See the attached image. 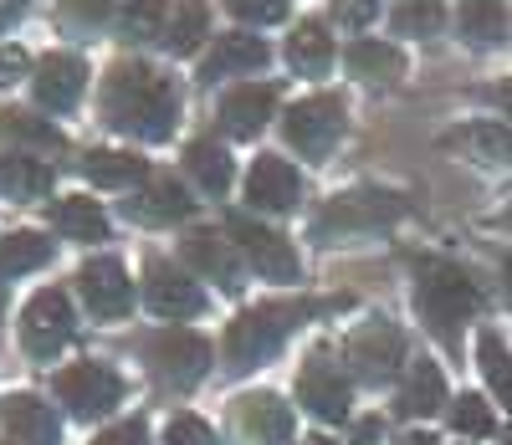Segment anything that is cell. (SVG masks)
<instances>
[{
    "mask_svg": "<svg viewBox=\"0 0 512 445\" xmlns=\"http://www.w3.org/2000/svg\"><path fill=\"white\" fill-rule=\"evenodd\" d=\"M297 399H303L318 420H349V379L338 374L323 353L303 369V379H297Z\"/></svg>",
    "mask_w": 512,
    "mask_h": 445,
    "instance_id": "9a60e30c",
    "label": "cell"
},
{
    "mask_svg": "<svg viewBox=\"0 0 512 445\" xmlns=\"http://www.w3.org/2000/svg\"><path fill=\"white\" fill-rule=\"evenodd\" d=\"M26 67H31V57H26L21 47H0V87L21 82V77H26Z\"/></svg>",
    "mask_w": 512,
    "mask_h": 445,
    "instance_id": "b9f144b4",
    "label": "cell"
},
{
    "mask_svg": "<svg viewBox=\"0 0 512 445\" xmlns=\"http://www.w3.org/2000/svg\"><path fill=\"white\" fill-rule=\"evenodd\" d=\"M400 445H436V435H420L415 430V435H400Z\"/></svg>",
    "mask_w": 512,
    "mask_h": 445,
    "instance_id": "bcb514c9",
    "label": "cell"
},
{
    "mask_svg": "<svg viewBox=\"0 0 512 445\" xmlns=\"http://www.w3.org/2000/svg\"><path fill=\"white\" fill-rule=\"evenodd\" d=\"M52 256V241L36 236V231H16L11 241H0V277H21V272H36L41 261Z\"/></svg>",
    "mask_w": 512,
    "mask_h": 445,
    "instance_id": "1f68e13d",
    "label": "cell"
},
{
    "mask_svg": "<svg viewBox=\"0 0 512 445\" xmlns=\"http://www.w3.org/2000/svg\"><path fill=\"white\" fill-rule=\"evenodd\" d=\"M103 16H108V0H67V6H62L67 26H98Z\"/></svg>",
    "mask_w": 512,
    "mask_h": 445,
    "instance_id": "60d3db41",
    "label": "cell"
},
{
    "mask_svg": "<svg viewBox=\"0 0 512 445\" xmlns=\"http://www.w3.org/2000/svg\"><path fill=\"white\" fill-rule=\"evenodd\" d=\"M0 139L6 144H26V149H41V154H57L67 139L47 123V118H31V113H0Z\"/></svg>",
    "mask_w": 512,
    "mask_h": 445,
    "instance_id": "f546056e",
    "label": "cell"
},
{
    "mask_svg": "<svg viewBox=\"0 0 512 445\" xmlns=\"http://www.w3.org/2000/svg\"><path fill=\"white\" fill-rule=\"evenodd\" d=\"M241 430L256 445H282V440H292V410L277 394H251V399H241Z\"/></svg>",
    "mask_w": 512,
    "mask_h": 445,
    "instance_id": "ffe728a7",
    "label": "cell"
},
{
    "mask_svg": "<svg viewBox=\"0 0 512 445\" xmlns=\"http://www.w3.org/2000/svg\"><path fill=\"white\" fill-rule=\"evenodd\" d=\"M231 11L241 21H256V26H272L287 16V0H231Z\"/></svg>",
    "mask_w": 512,
    "mask_h": 445,
    "instance_id": "f35d334b",
    "label": "cell"
},
{
    "mask_svg": "<svg viewBox=\"0 0 512 445\" xmlns=\"http://www.w3.org/2000/svg\"><path fill=\"white\" fill-rule=\"evenodd\" d=\"M123 215L128 220H144V226H169V220H185L190 215V195L175 180H154L134 200H123Z\"/></svg>",
    "mask_w": 512,
    "mask_h": 445,
    "instance_id": "d6986e66",
    "label": "cell"
},
{
    "mask_svg": "<svg viewBox=\"0 0 512 445\" xmlns=\"http://www.w3.org/2000/svg\"><path fill=\"white\" fill-rule=\"evenodd\" d=\"M446 405V379H441V369L436 364H410V374H405V389H400V415H436Z\"/></svg>",
    "mask_w": 512,
    "mask_h": 445,
    "instance_id": "603a6c76",
    "label": "cell"
},
{
    "mask_svg": "<svg viewBox=\"0 0 512 445\" xmlns=\"http://www.w3.org/2000/svg\"><path fill=\"white\" fill-rule=\"evenodd\" d=\"M149 364L164 384H175V389H190L205 379L210 369V343L200 333H185V328H169L159 338H149Z\"/></svg>",
    "mask_w": 512,
    "mask_h": 445,
    "instance_id": "277c9868",
    "label": "cell"
},
{
    "mask_svg": "<svg viewBox=\"0 0 512 445\" xmlns=\"http://www.w3.org/2000/svg\"><path fill=\"white\" fill-rule=\"evenodd\" d=\"M502 445H512V430H507V435H502Z\"/></svg>",
    "mask_w": 512,
    "mask_h": 445,
    "instance_id": "816d5d0a",
    "label": "cell"
},
{
    "mask_svg": "<svg viewBox=\"0 0 512 445\" xmlns=\"http://www.w3.org/2000/svg\"><path fill=\"white\" fill-rule=\"evenodd\" d=\"M47 190H52V169L47 164H36L26 154H0V195L36 200V195H47Z\"/></svg>",
    "mask_w": 512,
    "mask_h": 445,
    "instance_id": "cb8c5ba5",
    "label": "cell"
},
{
    "mask_svg": "<svg viewBox=\"0 0 512 445\" xmlns=\"http://www.w3.org/2000/svg\"><path fill=\"white\" fill-rule=\"evenodd\" d=\"M205 26H210L205 0H180V6H175V16H169V26H164V47L175 52V57H190V52H200Z\"/></svg>",
    "mask_w": 512,
    "mask_h": 445,
    "instance_id": "4316f807",
    "label": "cell"
},
{
    "mask_svg": "<svg viewBox=\"0 0 512 445\" xmlns=\"http://www.w3.org/2000/svg\"><path fill=\"white\" fill-rule=\"evenodd\" d=\"M103 108H108V123L134 133V139H169L180 123V93L175 82L149 72L144 62H118L108 72V93H103Z\"/></svg>",
    "mask_w": 512,
    "mask_h": 445,
    "instance_id": "6da1fadb",
    "label": "cell"
},
{
    "mask_svg": "<svg viewBox=\"0 0 512 445\" xmlns=\"http://www.w3.org/2000/svg\"><path fill=\"white\" fill-rule=\"evenodd\" d=\"M497 103H502V108H512V82H507V87H497Z\"/></svg>",
    "mask_w": 512,
    "mask_h": 445,
    "instance_id": "7dc6e473",
    "label": "cell"
},
{
    "mask_svg": "<svg viewBox=\"0 0 512 445\" xmlns=\"http://www.w3.org/2000/svg\"><path fill=\"white\" fill-rule=\"evenodd\" d=\"M297 313H303V307H251V313H241L226 333V364L236 374H246L262 359H272V353L282 348V338L292 333Z\"/></svg>",
    "mask_w": 512,
    "mask_h": 445,
    "instance_id": "3957f363",
    "label": "cell"
},
{
    "mask_svg": "<svg viewBox=\"0 0 512 445\" xmlns=\"http://www.w3.org/2000/svg\"><path fill=\"white\" fill-rule=\"evenodd\" d=\"M405 210L400 195H384V190H354V195H338L323 215H318V236L333 231H374V226H390V220Z\"/></svg>",
    "mask_w": 512,
    "mask_h": 445,
    "instance_id": "8992f818",
    "label": "cell"
},
{
    "mask_svg": "<svg viewBox=\"0 0 512 445\" xmlns=\"http://www.w3.org/2000/svg\"><path fill=\"white\" fill-rule=\"evenodd\" d=\"M185 261L195 266V272L216 277L226 292H236V287H241V266H236L231 246H226V241H216L210 231H190V236H185Z\"/></svg>",
    "mask_w": 512,
    "mask_h": 445,
    "instance_id": "44dd1931",
    "label": "cell"
},
{
    "mask_svg": "<svg viewBox=\"0 0 512 445\" xmlns=\"http://www.w3.org/2000/svg\"><path fill=\"white\" fill-rule=\"evenodd\" d=\"M82 82H88V67H82V57L57 52V57H47V62L36 67L31 93H36V103H41V108L67 113V108H77V98H82Z\"/></svg>",
    "mask_w": 512,
    "mask_h": 445,
    "instance_id": "4fadbf2b",
    "label": "cell"
},
{
    "mask_svg": "<svg viewBox=\"0 0 512 445\" xmlns=\"http://www.w3.org/2000/svg\"><path fill=\"white\" fill-rule=\"evenodd\" d=\"M77 282H82V297H88V307L98 318H123L128 307H134V282H128L123 261H113V256L88 261L77 272Z\"/></svg>",
    "mask_w": 512,
    "mask_h": 445,
    "instance_id": "8fae6325",
    "label": "cell"
},
{
    "mask_svg": "<svg viewBox=\"0 0 512 445\" xmlns=\"http://www.w3.org/2000/svg\"><path fill=\"white\" fill-rule=\"evenodd\" d=\"M400 359H405V338H400V328L395 323H364L354 338H349V364L359 369V379H390L395 369H400Z\"/></svg>",
    "mask_w": 512,
    "mask_h": 445,
    "instance_id": "30bf717a",
    "label": "cell"
},
{
    "mask_svg": "<svg viewBox=\"0 0 512 445\" xmlns=\"http://www.w3.org/2000/svg\"><path fill=\"white\" fill-rule=\"evenodd\" d=\"M149 435H144V420H128V425H113L108 435H98L93 445H144Z\"/></svg>",
    "mask_w": 512,
    "mask_h": 445,
    "instance_id": "7bdbcfd3",
    "label": "cell"
},
{
    "mask_svg": "<svg viewBox=\"0 0 512 445\" xmlns=\"http://www.w3.org/2000/svg\"><path fill=\"white\" fill-rule=\"evenodd\" d=\"M287 62L303 72V77H323L328 62H333V41H328V31H323L318 21H303V26L292 31V41H287Z\"/></svg>",
    "mask_w": 512,
    "mask_h": 445,
    "instance_id": "d4e9b609",
    "label": "cell"
},
{
    "mask_svg": "<svg viewBox=\"0 0 512 445\" xmlns=\"http://www.w3.org/2000/svg\"><path fill=\"white\" fill-rule=\"evenodd\" d=\"M82 174H88L93 185H103V190H118V185H128V180H139V174H144V159L118 154V149H98V154H88Z\"/></svg>",
    "mask_w": 512,
    "mask_h": 445,
    "instance_id": "d6a6232c",
    "label": "cell"
},
{
    "mask_svg": "<svg viewBox=\"0 0 512 445\" xmlns=\"http://www.w3.org/2000/svg\"><path fill=\"white\" fill-rule=\"evenodd\" d=\"M118 394H123V384H118V374L103 369V364H77V369H67V374L57 379V399H62L77 420L108 415V410L118 405Z\"/></svg>",
    "mask_w": 512,
    "mask_h": 445,
    "instance_id": "ba28073f",
    "label": "cell"
},
{
    "mask_svg": "<svg viewBox=\"0 0 512 445\" xmlns=\"http://www.w3.org/2000/svg\"><path fill=\"white\" fill-rule=\"evenodd\" d=\"M164 26H169L164 0H134V6L123 11V36L128 41H149V36L164 41Z\"/></svg>",
    "mask_w": 512,
    "mask_h": 445,
    "instance_id": "d590c367",
    "label": "cell"
},
{
    "mask_svg": "<svg viewBox=\"0 0 512 445\" xmlns=\"http://www.w3.org/2000/svg\"><path fill=\"white\" fill-rule=\"evenodd\" d=\"M267 41L262 36H246V31H231V36H221L216 41V52L205 57V67H200V77H231V72H256V67H267Z\"/></svg>",
    "mask_w": 512,
    "mask_h": 445,
    "instance_id": "ac0fdd59",
    "label": "cell"
},
{
    "mask_svg": "<svg viewBox=\"0 0 512 445\" xmlns=\"http://www.w3.org/2000/svg\"><path fill=\"white\" fill-rule=\"evenodd\" d=\"M374 11H379V0H333V16H338V26H369L374 21Z\"/></svg>",
    "mask_w": 512,
    "mask_h": 445,
    "instance_id": "ab89813d",
    "label": "cell"
},
{
    "mask_svg": "<svg viewBox=\"0 0 512 445\" xmlns=\"http://www.w3.org/2000/svg\"><path fill=\"white\" fill-rule=\"evenodd\" d=\"M21 11H26V0H0V31H6Z\"/></svg>",
    "mask_w": 512,
    "mask_h": 445,
    "instance_id": "f6af8a7d",
    "label": "cell"
},
{
    "mask_svg": "<svg viewBox=\"0 0 512 445\" xmlns=\"http://www.w3.org/2000/svg\"><path fill=\"white\" fill-rule=\"evenodd\" d=\"M451 425L461 435H492V410H487V399L482 394H461L456 405H451Z\"/></svg>",
    "mask_w": 512,
    "mask_h": 445,
    "instance_id": "8d00e7d4",
    "label": "cell"
},
{
    "mask_svg": "<svg viewBox=\"0 0 512 445\" xmlns=\"http://www.w3.org/2000/svg\"><path fill=\"white\" fill-rule=\"evenodd\" d=\"M446 144L451 149H466L477 164H507L512 159V128L507 123H466V128L451 133Z\"/></svg>",
    "mask_w": 512,
    "mask_h": 445,
    "instance_id": "7402d4cb",
    "label": "cell"
},
{
    "mask_svg": "<svg viewBox=\"0 0 512 445\" xmlns=\"http://www.w3.org/2000/svg\"><path fill=\"white\" fill-rule=\"evenodd\" d=\"M246 200H251L256 210L282 215V210H292L297 200H303V180H297V169H292L287 159L262 154V159L251 164V174H246Z\"/></svg>",
    "mask_w": 512,
    "mask_h": 445,
    "instance_id": "7c38bea8",
    "label": "cell"
},
{
    "mask_svg": "<svg viewBox=\"0 0 512 445\" xmlns=\"http://www.w3.org/2000/svg\"><path fill=\"white\" fill-rule=\"evenodd\" d=\"M441 21H446L441 0H405V6L390 16V26H395L400 36H436Z\"/></svg>",
    "mask_w": 512,
    "mask_h": 445,
    "instance_id": "e575fe53",
    "label": "cell"
},
{
    "mask_svg": "<svg viewBox=\"0 0 512 445\" xmlns=\"http://www.w3.org/2000/svg\"><path fill=\"white\" fill-rule=\"evenodd\" d=\"M477 359H482V374H487L492 394L512 410V359H507V348H502L497 333H482V338H477Z\"/></svg>",
    "mask_w": 512,
    "mask_h": 445,
    "instance_id": "836d02e7",
    "label": "cell"
},
{
    "mask_svg": "<svg viewBox=\"0 0 512 445\" xmlns=\"http://www.w3.org/2000/svg\"><path fill=\"white\" fill-rule=\"evenodd\" d=\"M461 36L472 47H497L507 36V6L502 0H466L461 6Z\"/></svg>",
    "mask_w": 512,
    "mask_h": 445,
    "instance_id": "f1b7e54d",
    "label": "cell"
},
{
    "mask_svg": "<svg viewBox=\"0 0 512 445\" xmlns=\"http://www.w3.org/2000/svg\"><path fill=\"white\" fill-rule=\"evenodd\" d=\"M379 440V420H359L354 425V445H374Z\"/></svg>",
    "mask_w": 512,
    "mask_h": 445,
    "instance_id": "ee69618b",
    "label": "cell"
},
{
    "mask_svg": "<svg viewBox=\"0 0 512 445\" xmlns=\"http://www.w3.org/2000/svg\"><path fill=\"white\" fill-rule=\"evenodd\" d=\"M231 236L236 246L246 251V261L256 266V277H272V282H297V251L267 231V226H256L251 215H231Z\"/></svg>",
    "mask_w": 512,
    "mask_h": 445,
    "instance_id": "9c48e42d",
    "label": "cell"
},
{
    "mask_svg": "<svg viewBox=\"0 0 512 445\" xmlns=\"http://www.w3.org/2000/svg\"><path fill=\"white\" fill-rule=\"evenodd\" d=\"M144 297H149V307L159 318H195V313H205V292L190 282V277H180L175 266H164V261H154L149 266V282H144Z\"/></svg>",
    "mask_w": 512,
    "mask_h": 445,
    "instance_id": "5bb4252c",
    "label": "cell"
},
{
    "mask_svg": "<svg viewBox=\"0 0 512 445\" xmlns=\"http://www.w3.org/2000/svg\"><path fill=\"white\" fill-rule=\"evenodd\" d=\"M164 445H216V430L195 415H175L164 430Z\"/></svg>",
    "mask_w": 512,
    "mask_h": 445,
    "instance_id": "74e56055",
    "label": "cell"
},
{
    "mask_svg": "<svg viewBox=\"0 0 512 445\" xmlns=\"http://www.w3.org/2000/svg\"><path fill=\"white\" fill-rule=\"evenodd\" d=\"M507 292H512V256H507Z\"/></svg>",
    "mask_w": 512,
    "mask_h": 445,
    "instance_id": "681fc988",
    "label": "cell"
},
{
    "mask_svg": "<svg viewBox=\"0 0 512 445\" xmlns=\"http://www.w3.org/2000/svg\"><path fill=\"white\" fill-rule=\"evenodd\" d=\"M502 226H507V231H512V210H507V215H502Z\"/></svg>",
    "mask_w": 512,
    "mask_h": 445,
    "instance_id": "f907efd6",
    "label": "cell"
},
{
    "mask_svg": "<svg viewBox=\"0 0 512 445\" xmlns=\"http://www.w3.org/2000/svg\"><path fill=\"white\" fill-rule=\"evenodd\" d=\"M349 72L364 82H395L405 72V57L390 47V41H354L349 47Z\"/></svg>",
    "mask_w": 512,
    "mask_h": 445,
    "instance_id": "83f0119b",
    "label": "cell"
},
{
    "mask_svg": "<svg viewBox=\"0 0 512 445\" xmlns=\"http://www.w3.org/2000/svg\"><path fill=\"white\" fill-rule=\"evenodd\" d=\"M52 226H57L62 236H72V241H103V236H108V215H103L93 200L72 195V200H57Z\"/></svg>",
    "mask_w": 512,
    "mask_h": 445,
    "instance_id": "484cf974",
    "label": "cell"
},
{
    "mask_svg": "<svg viewBox=\"0 0 512 445\" xmlns=\"http://www.w3.org/2000/svg\"><path fill=\"white\" fill-rule=\"evenodd\" d=\"M185 169L195 174V180H200L210 195H226V190H231V174H236V169H231V154H226L221 144H205V139H200V144H190Z\"/></svg>",
    "mask_w": 512,
    "mask_h": 445,
    "instance_id": "4dcf8cb0",
    "label": "cell"
},
{
    "mask_svg": "<svg viewBox=\"0 0 512 445\" xmlns=\"http://www.w3.org/2000/svg\"><path fill=\"white\" fill-rule=\"evenodd\" d=\"M272 108H277V87H267V82H246V87H236V93H226V103H221V123H226L231 139H256V133L267 128Z\"/></svg>",
    "mask_w": 512,
    "mask_h": 445,
    "instance_id": "2e32d148",
    "label": "cell"
},
{
    "mask_svg": "<svg viewBox=\"0 0 512 445\" xmlns=\"http://www.w3.org/2000/svg\"><path fill=\"white\" fill-rule=\"evenodd\" d=\"M303 445H333V440H323V435H313V440H303Z\"/></svg>",
    "mask_w": 512,
    "mask_h": 445,
    "instance_id": "c3c4849f",
    "label": "cell"
},
{
    "mask_svg": "<svg viewBox=\"0 0 512 445\" xmlns=\"http://www.w3.org/2000/svg\"><path fill=\"white\" fill-rule=\"evenodd\" d=\"M0 420H6V430L21 445H57V435H62L52 405H47V399H36V394H11L6 410H0Z\"/></svg>",
    "mask_w": 512,
    "mask_h": 445,
    "instance_id": "e0dca14e",
    "label": "cell"
},
{
    "mask_svg": "<svg viewBox=\"0 0 512 445\" xmlns=\"http://www.w3.org/2000/svg\"><path fill=\"white\" fill-rule=\"evenodd\" d=\"M415 307H420V318L431 323L441 338H456V328L482 307V292H477V282L466 277L461 266H451V261H420V272H415Z\"/></svg>",
    "mask_w": 512,
    "mask_h": 445,
    "instance_id": "7a4b0ae2",
    "label": "cell"
},
{
    "mask_svg": "<svg viewBox=\"0 0 512 445\" xmlns=\"http://www.w3.org/2000/svg\"><path fill=\"white\" fill-rule=\"evenodd\" d=\"M282 133H287V144L297 154L323 159L338 144V133H344V103H338V98H303V103L287 113Z\"/></svg>",
    "mask_w": 512,
    "mask_h": 445,
    "instance_id": "5b68a950",
    "label": "cell"
},
{
    "mask_svg": "<svg viewBox=\"0 0 512 445\" xmlns=\"http://www.w3.org/2000/svg\"><path fill=\"white\" fill-rule=\"evenodd\" d=\"M21 333H26V348L36 353V359H52V353L72 338V302H67V292H57V287L36 292L26 302V313H21Z\"/></svg>",
    "mask_w": 512,
    "mask_h": 445,
    "instance_id": "52a82bcc",
    "label": "cell"
}]
</instances>
